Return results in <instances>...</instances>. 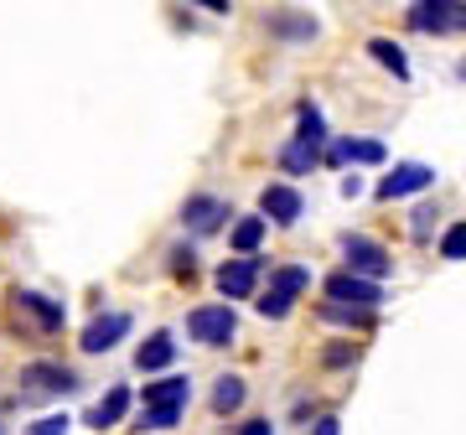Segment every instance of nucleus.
I'll use <instances>...</instances> for the list:
<instances>
[{
  "instance_id": "obj_1",
  "label": "nucleus",
  "mask_w": 466,
  "mask_h": 435,
  "mask_svg": "<svg viewBox=\"0 0 466 435\" xmlns=\"http://www.w3.org/2000/svg\"><path fill=\"white\" fill-rule=\"evenodd\" d=\"M187 400H192V379H182V373L146 384V394H140V430H171L182 420Z\"/></svg>"
},
{
  "instance_id": "obj_2",
  "label": "nucleus",
  "mask_w": 466,
  "mask_h": 435,
  "mask_svg": "<svg viewBox=\"0 0 466 435\" xmlns=\"http://www.w3.org/2000/svg\"><path fill=\"white\" fill-rule=\"evenodd\" d=\"M327 296L337 301V311H352V317H373L379 311V301H383V290L373 280H358V275H332L327 280Z\"/></svg>"
},
{
  "instance_id": "obj_3",
  "label": "nucleus",
  "mask_w": 466,
  "mask_h": 435,
  "mask_svg": "<svg viewBox=\"0 0 466 435\" xmlns=\"http://www.w3.org/2000/svg\"><path fill=\"white\" fill-rule=\"evenodd\" d=\"M410 26L431 36L466 32V0H420V5H410Z\"/></svg>"
},
{
  "instance_id": "obj_4",
  "label": "nucleus",
  "mask_w": 466,
  "mask_h": 435,
  "mask_svg": "<svg viewBox=\"0 0 466 435\" xmlns=\"http://www.w3.org/2000/svg\"><path fill=\"white\" fill-rule=\"evenodd\" d=\"M342 254H348V275H358V280H373V285H379L383 275L394 269V259H389V249H383L379 238L348 234V238H342Z\"/></svg>"
},
{
  "instance_id": "obj_5",
  "label": "nucleus",
  "mask_w": 466,
  "mask_h": 435,
  "mask_svg": "<svg viewBox=\"0 0 466 435\" xmlns=\"http://www.w3.org/2000/svg\"><path fill=\"white\" fill-rule=\"evenodd\" d=\"M187 332H192V342H202V348H228L233 332H238V317H233V306H198V311L187 317Z\"/></svg>"
},
{
  "instance_id": "obj_6",
  "label": "nucleus",
  "mask_w": 466,
  "mask_h": 435,
  "mask_svg": "<svg viewBox=\"0 0 466 435\" xmlns=\"http://www.w3.org/2000/svg\"><path fill=\"white\" fill-rule=\"evenodd\" d=\"M306 285H311V275H306L300 265H280L275 275H269V290L254 301V306H259V317H275V321H280L285 311H290V301H296Z\"/></svg>"
},
{
  "instance_id": "obj_7",
  "label": "nucleus",
  "mask_w": 466,
  "mask_h": 435,
  "mask_svg": "<svg viewBox=\"0 0 466 435\" xmlns=\"http://www.w3.org/2000/svg\"><path fill=\"white\" fill-rule=\"evenodd\" d=\"M73 389H78V373L63 363H26L21 369V394H73Z\"/></svg>"
},
{
  "instance_id": "obj_8",
  "label": "nucleus",
  "mask_w": 466,
  "mask_h": 435,
  "mask_svg": "<svg viewBox=\"0 0 466 435\" xmlns=\"http://www.w3.org/2000/svg\"><path fill=\"white\" fill-rule=\"evenodd\" d=\"M431 182H435V171H431V167H420V161H404V167H394V171H389V177L379 182V197H383V202L410 197V192H425Z\"/></svg>"
},
{
  "instance_id": "obj_9",
  "label": "nucleus",
  "mask_w": 466,
  "mask_h": 435,
  "mask_svg": "<svg viewBox=\"0 0 466 435\" xmlns=\"http://www.w3.org/2000/svg\"><path fill=\"white\" fill-rule=\"evenodd\" d=\"M254 285H259V259H228V265L218 269V290H223V301H249Z\"/></svg>"
},
{
  "instance_id": "obj_10",
  "label": "nucleus",
  "mask_w": 466,
  "mask_h": 435,
  "mask_svg": "<svg viewBox=\"0 0 466 435\" xmlns=\"http://www.w3.org/2000/svg\"><path fill=\"white\" fill-rule=\"evenodd\" d=\"M300 207H306V202H300V192H296V187H285V182H269L265 192H259V213H265V223L275 218V223H285V228H290V223L300 218Z\"/></svg>"
},
{
  "instance_id": "obj_11",
  "label": "nucleus",
  "mask_w": 466,
  "mask_h": 435,
  "mask_svg": "<svg viewBox=\"0 0 466 435\" xmlns=\"http://www.w3.org/2000/svg\"><path fill=\"white\" fill-rule=\"evenodd\" d=\"M125 332H130V317H125V311H109V317H94V321H88L78 348H84V352H109Z\"/></svg>"
},
{
  "instance_id": "obj_12",
  "label": "nucleus",
  "mask_w": 466,
  "mask_h": 435,
  "mask_svg": "<svg viewBox=\"0 0 466 435\" xmlns=\"http://www.w3.org/2000/svg\"><path fill=\"white\" fill-rule=\"evenodd\" d=\"M228 218V207L218 197H208V192H198V197H187V207H182V223L192 228V234H213L218 223Z\"/></svg>"
},
{
  "instance_id": "obj_13",
  "label": "nucleus",
  "mask_w": 466,
  "mask_h": 435,
  "mask_svg": "<svg viewBox=\"0 0 466 435\" xmlns=\"http://www.w3.org/2000/svg\"><path fill=\"white\" fill-rule=\"evenodd\" d=\"M171 358H177V342H171V332H150L146 342H140V352H135V369H140V373H156V369H167Z\"/></svg>"
},
{
  "instance_id": "obj_14",
  "label": "nucleus",
  "mask_w": 466,
  "mask_h": 435,
  "mask_svg": "<svg viewBox=\"0 0 466 435\" xmlns=\"http://www.w3.org/2000/svg\"><path fill=\"white\" fill-rule=\"evenodd\" d=\"M125 410H130V389L115 384L99 404H94V410H88V425H94V430H109V425H119V420H125Z\"/></svg>"
},
{
  "instance_id": "obj_15",
  "label": "nucleus",
  "mask_w": 466,
  "mask_h": 435,
  "mask_svg": "<svg viewBox=\"0 0 466 435\" xmlns=\"http://www.w3.org/2000/svg\"><path fill=\"white\" fill-rule=\"evenodd\" d=\"M327 161H358V167H379L383 161V146L379 140H337L332 151H327Z\"/></svg>"
},
{
  "instance_id": "obj_16",
  "label": "nucleus",
  "mask_w": 466,
  "mask_h": 435,
  "mask_svg": "<svg viewBox=\"0 0 466 435\" xmlns=\"http://www.w3.org/2000/svg\"><path fill=\"white\" fill-rule=\"evenodd\" d=\"M16 306H21V311H32L36 327H47V332L63 327V306H52L47 296H36V290H16Z\"/></svg>"
},
{
  "instance_id": "obj_17",
  "label": "nucleus",
  "mask_w": 466,
  "mask_h": 435,
  "mask_svg": "<svg viewBox=\"0 0 466 435\" xmlns=\"http://www.w3.org/2000/svg\"><path fill=\"white\" fill-rule=\"evenodd\" d=\"M368 52H373V63L389 67L394 78H410V57H404L400 42H389V36H373V42H368Z\"/></svg>"
},
{
  "instance_id": "obj_18",
  "label": "nucleus",
  "mask_w": 466,
  "mask_h": 435,
  "mask_svg": "<svg viewBox=\"0 0 466 435\" xmlns=\"http://www.w3.org/2000/svg\"><path fill=\"white\" fill-rule=\"evenodd\" d=\"M296 140L300 146H327V119H321V109L317 104H300V130H296Z\"/></svg>"
},
{
  "instance_id": "obj_19",
  "label": "nucleus",
  "mask_w": 466,
  "mask_h": 435,
  "mask_svg": "<svg viewBox=\"0 0 466 435\" xmlns=\"http://www.w3.org/2000/svg\"><path fill=\"white\" fill-rule=\"evenodd\" d=\"M233 249L244 254V259H249L254 249H259V238H265V218H244V223H233Z\"/></svg>"
},
{
  "instance_id": "obj_20",
  "label": "nucleus",
  "mask_w": 466,
  "mask_h": 435,
  "mask_svg": "<svg viewBox=\"0 0 466 435\" xmlns=\"http://www.w3.org/2000/svg\"><path fill=\"white\" fill-rule=\"evenodd\" d=\"M317 161H321V151H317V146H300V140H290V146L280 151V167H285V171H296V177H306V171L317 167Z\"/></svg>"
},
{
  "instance_id": "obj_21",
  "label": "nucleus",
  "mask_w": 466,
  "mask_h": 435,
  "mask_svg": "<svg viewBox=\"0 0 466 435\" xmlns=\"http://www.w3.org/2000/svg\"><path fill=\"white\" fill-rule=\"evenodd\" d=\"M238 404H244V379L223 373V379H218V389H213V410H218V415H228V410H238Z\"/></svg>"
},
{
  "instance_id": "obj_22",
  "label": "nucleus",
  "mask_w": 466,
  "mask_h": 435,
  "mask_svg": "<svg viewBox=\"0 0 466 435\" xmlns=\"http://www.w3.org/2000/svg\"><path fill=\"white\" fill-rule=\"evenodd\" d=\"M441 259H466V223H451L441 234Z\"/></svg>"
},
{
  "instance_id": "obj_23",
  "label": "nucleus",
  "mask_w": 466,
  "mask_h": 435,
  "mask_svg": "<svg viewBox=\"0 0 466 435\" xmlns=\"http://www.w3.org/2000/svg\"><path fill=\"white\" fill-rule=\"evenodd\" d=\"M67 425H73L67 415H42V420H36V425H32L26 435H67Z\"/></svg>"
},
{
  "instance_id": "obj_24",
  "label": "nucleus",
  "mask_w": 466,
  "mask_h": 435,
  "mask_svg": "<svg viewBox=\"0 0 466 435\" xmlns=\"http://www.w3.org/2000/svg\"><path fill=\"white\" fill-rule=\"evenodd\" d=\"M171 269H177L182 280H192V275H198V254H192V249H177V254H171Z\"/></svg>"
},
{
  "instance_id": "obj_25",
  "label": "nucleus",
  "mask_w": 466,
  "mask_h": 435,
  "mask_svg": "<svg viewBox=\"0 0 466 435\" xmlns=\"http://www.w3.org/2000/svg\"><path fill=\"white\" fill-rule=\"evenodd\" d=\"M275 32H290V36H311L317 21H290V16H275Z\"/></svg>"
},
{
  "instance_id": "obj_26",
  "label": "nucleus",
  "mask_w": 466,
  "mask_h": 435,
  "mask_svg": "<svg viewBox=\"0 0 466 435\" xmlns=\"http://www.w3.org/2000/svg\"><path fill=\"white\" fill-rule=\"evenodd\" d=\"M431 218H435V207H415V238L431 234Z\"/></svg>"
},
{
  "instance_id": "obj_27",
  "label": "nucleus",
  "mask_w": 466,
  "mask_h": 435,
  "mask_svg": "<svg viewBox=\"0 0 466 435\" xmlns=\"http://www.w3.org/2000/svg\"><path fill=\"white\" fill-rule=\"evenodd\" d=\"M238 435H275V425L269 420H249V425H238Z\"/></svg>"
},
{
  "instance_id": "obj_28",
  "label": "nucleus",
  "mask_w": 466,
  "mask_h": 435,
  "mask_svg": "<svg viewBox=\"0 0 466 435\" xmlns=\"http://www.w3.org/2000/svg\"><path fill=\"white\" fill-rule=\"evenodd\" d=\"M352 358H358V348H332V352H327V363H332V369H337V363H352Z\"/></svg>"
},
{
  "instance_id": "obj_29",
  "label": "nucleus",
  "mask_w": 466,
  "mask_h": 435,
  "mask_svg": "<svg viewBox=\"0 0 466 435\" xmlns=\"http://www.w3.org/2000/svg\"><path fill=\"white\" fill-rule=\"evenodd\" d=\"M337 425H342L337 415H321V420H317V435H337Z\"/></svg>"
},
{
  "instance_id": "obj_30",
  "label": "nucleus",
  "mask_w": 466,
  "mask_h": 435,
  "mask_svg": "<svg viewBox=\"0 0 466 435\" xmlns=\"http://www.w3.org/2000/svg\"><path fill=\"white\" fill-rule=\"evenodd\" d=\"M461 78H466V63H461Z\"/></svg>"
}]
</instances>
